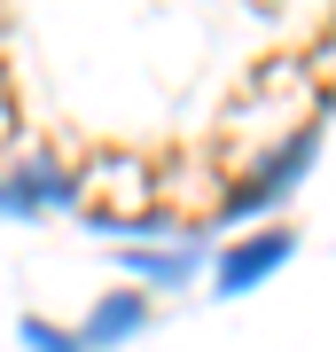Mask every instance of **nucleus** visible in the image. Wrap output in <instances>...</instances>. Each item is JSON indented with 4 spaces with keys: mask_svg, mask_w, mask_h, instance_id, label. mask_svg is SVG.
<instances>
[{
    "mask_svg": "<svg viewBox=\"0 0 336 352\" xmlns=\"http://www.w3.org/2000/svg\"><path fill=\"white\" fill-rule=\"evenodd\" d=\"M282 251H289V227H274V235H250L243 251H227V266H219V289L235 298V289H250L266 274V266H282Z\"/></svg>",
    "mask_w": 336,
    "mask_h": 352,
    "instance_id": "obj_1",
    "label": "nucleus"
},
{
    "mask_svg": "<svg viewBox=\"0 0 336 352\" xmlns=\"http://www.w3.org/2000/svg\"><path fill=\"white\" fill-rule=\"evenodd\" d=\"M133 321H149V298H141V289H117V298H102V305H94V344L125 337Z\"/></svg>",
    "mask_w": 336,
    "mask_h": 352,
    "instance_id": "obj_2",
    "label": "nucleus"
},
{
    "mask_svg": "<svg viewBox=\"0 0 336 352\" xmlns=\"http://www.w3.org/2000/svg\"><path fill=\"white\" fill-rule=\"evenodd\" d=\"M24 337H32L39 352H87V344H63V337H55V329H47V321H32V329H24Z\"/></svg>",
    "mask_w": 336,
    "mask_h": 352,
    "instance_id": "obj_3",
    "label": "nucleus"
}]
</instances>
